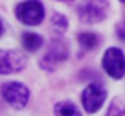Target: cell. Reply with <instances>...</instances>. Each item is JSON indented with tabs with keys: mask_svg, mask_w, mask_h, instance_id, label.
<instances>
[{
	"mask_svg": "<svg viewBox=\"0 0 125 116\" xmlns=\"http://www.w3.org/2000/svg\"><path fill=\"white\" fill-rule=\"evenodd\" d=\"M16 18L25 25H36L44 18V6L40 0H25L16 6Z\"/></svg>",
	"mask_w": 125,
	"mask_h": 116,
	"instance_id": "1",
	"label": "cell"
},
{
	"mask_svg": "<svg viewBox=\"0 0 125 116\" xmlns=\"http://www.w3.org/2000/svg\"><path fill=\"white\" fill-rule=\"evenodd\" d=\"M67 54H69V51H67L65 42L56 38V40L51 42L47 53L44 54V58H42V62H40V67L45 69V71H54L62 62L67 60Z\"/></svg>",
	"mask_w": 125,
	"mask_h": 116,
	"instance_id": "2",
	"label": "cell"
},
{
	"mask_svg": "<svg viewBox=\"0 0 125 116\" xmlns=\"http://www.w3.org/2000/svg\"><path fill=\"white\" fill-rule=\"evenodd\" d=\"M102 63H103L105 73L109 76H113L114 80L123 78V74H125V54L118 47H109L105 51V54H103Z\"/></svg>",
	"mask_w": 125,
	"mask_h": 116,
	"instance_id": "3",
	"label": "cell"
},
{
	"mask_svg": "<svg viewBox=\"0 0 125 116\" xmlns=\"http://www.w3.org/2000/svg\"><path fill=\"white\" fill-rule=\"evenodd\" d=\"M2 96L13 109H22L29 100V89L18 82H7L2 85Z\"/></svg>",
	"mask_w": 125,
	"mask_h": 116,
	"instance_id": "4",
	"label": "cell"
},
{
	"mask_svg": "<svg viewBox=\"0 0 125 116\" xmlns=\"http://www.w3.org/2000/svg\"><path fill=\"white\" fill-rule=\"evenodd\" d=\"M107 98V91L103 89L102 84H89L82 93V105L85 107L87 113H96L103 105Z\"/></svg>",
	"mask_w": 125,
	"mask_h": 116,
	"instance_id": "5",
	"label": "cell"
},
{
	"mask_svg": "<svg viewBox=\"0 0 125 116\" xmlns=\"http://www.w3.org/2000/svg\"><path fill=\"white\" fill-rule=\"evenodd\" d=\"M25 67V56L18 51L0 49V74L18 73Z\"/></svg>",
	"mask_w": 125,
	"mask_h": 116,
	"instance_id": "6",
	"label": "cell"
},
{
	"mask_svg": "<svg viewBox=\"0 0 125 116\" xmlns=\"http://www.w3.org/2000/svg\"><path fill=\"white\" fill-rule=\"evenodd\" d=\"M78 15L82 22L85 24H94L105 18V0H89L83 6H80Z\"/></svg>",
	"mask_w": 125,
	"mask_h": 116,
	"instance_id": "7",
	"label": "cell"
},
{
	"mask_svg": "<svg viewBox=\"0 0 125 116\" xmlns=\"http://www.w3.org/2000/svg\"><path fill=\"white\" fill-rule=\"evenodd\" d=\"M54 116H82L73 102H58L54 105Z\"/></svg>",
	"mask_w": 125,
	"mask_h": 116,
	"instance_id": "8",
	"label": "cell"
},
{
	"mask_svg": "<svg viewBox=\"0 0 125 116\" xmlns=\"http://www.w3.org/2000/svg\"><path fill=\"white\" fill-rule=\"evenodd\" d=\"M42 36L36 35V33H24L22 35V44L27 51H36L42 47Z\"/></svg>",
	"mask_w": 125,
	"mask_h": 116,
	"instance_id": "9",
	"label": "cell"
},
{
	"mask_svg": "<svg viewBox=\"0 0 125 116\" xmlns=\"http://www.w3.org/2000/svg\"><path fill=\"white\" fill-rule=\"evenodd\" d=\"M78 42L82 44V47H85V49H96L98 36L94 35V33H80L78 35Z\"/></svg>",
	"mask_w": 125,
	"mask_h": 116,
	"instance_id": "10",
	"label": "cell"
},
{
	"mask_svg": "<svg viewBox=\"0 0 125 116\" xmlns=\"http://www.w3.org/2000/svg\"><path fill=\"white\" fill-rule=\"evenodd\" d=\"M107 116H125V104H122L120 100H114L109 107Z\"/></svg>",
	"mask_w": 125,
	"mask_h": 116,
	"instance_id": "11",
	"label": "cell"
},
{
	"mask_svg": "<svg viewBox=\"0 0 125 116\" xmlns=\"http://www.w3.org/2000/svg\"><path fill=\"white\" fill-rule=\"evenodd\" d=\"M53 27L56 29V31H65L67 18L63 15H60V13H54V15H53Z\"/></svg>",
	"mask_w": 125,
	"mask_h": 116,
	"instance_id": "12",
	"label": "cell"
},
{
	"mask_svg": "<svg viewBox=\"0 0 125 116\" xmlns=\"http://www.w3.org/2000/svg\"><path fill=\"white\" fill-rule=\"evenodd\" d=\"M116 33H118V38L125 40V18H123L118 25H116Z\"/></svg>",
	"mask_w": 125,
	"mask_h": 116,
	"instance_id": "13",
	"label": "cell"
},
{
	"mask_svg": "<svg viewBox=\"0 0 125 116\" xmlns=\"http://www.w3.org/2000/svg\"><path fill=\"white\" fill-rule=\"evenodd\" d=\"M0 35H2V22H0Z\"/></svg>",
	"mask_w": 125,
	"mask_h": 116,
	"instance_id": "14",
	"label": "cell"
},
{
	"mask_svg": "<svg viewBox=\"0 0 125 116\" xmlns=\"http://www.w3.org/2000/svg\"><path fill=\"white\" fill-rule=\"evenodd\" d=\"M62 2H71V0H62Z\"/></svg>",
	"mask_w": 125,
	"mask_h": 116,
	"instance_id": "15",
	"label": "cell"
},
{
	"mask_svg": "<svg viewBox=\"0 0 125 116\" xmlns=\"http://www.w3.org/2000/svg\"><path fill=\"white\" fill-rule=\"evenodd\" d=\"M120 2H123V4H125V0H120Z\"/></svg>",
	"mask_w": 125,
	"mask_h": 116,
	"instance_id": "16",
	"label": "cell"
}]
</instances>
